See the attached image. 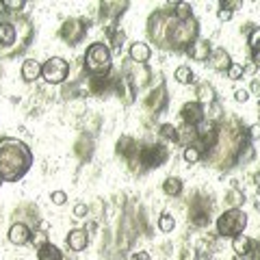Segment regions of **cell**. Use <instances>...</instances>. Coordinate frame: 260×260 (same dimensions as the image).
<instances>
[{
  "label": "cell",
  "instance_id": "1",
  "mask_svg": "<svg viewBox=\"0 0 260 260\" xmlns=\"http://www.w3.org/2000/svg\"><path fill=\"white\" fill-rule=\"evenodd\" d=\"M32 165V152L24 141L5 137L0 139V178L5 182L20 180Z\"/></svg>",
  "mask_w": 260,
  "mask_h": 260
},
{
  "label": "cell",
  "instance_id": "2",
  "mask_svg": "<svg viewBox=\"0 0 260 260\" xmlns=\"http://www.w3.org/2000/svg\"><path fill=\"white\" fill-rule=\"evenodd\" d=\"M167 46H174V48H189L195 39H198V22L193 18L191 20H184V22H178V20H169L167 22Z\"/></svg>",
  "mask_w": 260,
  "mask_h": 260
},
{
  "label": "cell",
  "instance_id": "3",
  "mask_svg": "<svg viewBox=\"0 0 260 260\" xmlns=\"http://www.w3.org/2000/svg\"><path fill=\"white\" fill-rule=\"evenodd\" d=\"M111 65H113V54L107 44L95 42L87 48V52H85L87 72H91L93 76H107L111 72Z\"/></svg>",
  "mask_w": 260,
  "mask_h": 260
},
{
  "label": "cell",
  "instance_id": "4",
  "mask_svg": "<svg viewBox=\"0 0 260 260\" xmlns=\"http://www.w3.org/2000/svg\"><path fill=\"white\" fill-rule=\"evenodd\" d=\"M247 215L241 208H228L221 217H217V234L223 239H234L245 232Z\"/></svg>",
  "mask_w": 260,
  "mask_h": 260
},
{
  "label": "cell",
  "instance_id": "5",
  "mask_svg": "<svg viewBox=\"0 0 260 260\" xmlns=\"http://www.w3.org/2000/svg\"><path fill=\"white\" fill-rule=\"evenodd\" d=\"M70 74V63L61 56H52L42 65V78L48 85H61Z\"/></svg>",
  "mask_w": 260,
  "mask_h": 260
},
{
  "label": "cell",
  "instance_id": "6",
  "mask_svg": "<svg viewBox=\"0 0 260 260\" xmlns=\"http://www.w3.org/2000/svg\"><path fill=\"white\" fill-rule=\"evenodd\" d=\"M169 152L162 145H145L139 148V162L143 167H160L167 160Z\"/></svg>",
  "mask_w": 260,
  "mask_h": 260
},
{
  "label": "cell",
  "instance_id": "7",
  "mask_svg": "<svg viewBox=\"0 0 260 260\" xmlns=\"http://www.w3.org/2000/svg\"><path fill=\"white\" fill-rule=\"evenodd\" d=\"M87 28H89V26H87L85 20H65L63 26H61V37H63L70 46H74V44H78L80 39L85 37Z\"/></svg>",
  "mask_w": 260,
  "mask_h": 260
},
{
  "label": "cell",
  "instance_id": "8",
  "mask_svg": "<svg viewBox=\"0 0 260 260\" xmlns=\"http://www.w3.org/2000/svg\"><path fill=\"white\" fill-rule=\"evenodd\" d=\"M180 117H182V121L186 126H198V124L204 121L206 113H204V109H202L200 102H186L180 109Z\"/></svg>",
  "mask_w": 260,
  "mask_h": 260
},
{
  "label": "cell",
  "instance_id": "9",
  "mask_svg": "<svg viewBox=\"0 0 260 260\" xmlns=\"http://www.w3.org/2000/svg\"><path fill=\"white\" fill-rule=\"evenodd\" d=\"M30 239H32V232L26 223L18 221L9 228V241L13 245H26V243H30Z\"/></svg>",
  "mask_w": 260,
  "mask_h": 260
},
{
  "label": "cell",
  "instance_id": "10",
  "mask_svg": "<svg viewBox=\"0 0 260 260\" xmlns=\"http://www.w3.org/2000/svg\"><path fill=\"white\" fill-rule=\"evenodd\" d=\"M117 154H121L126 160L135 162L137 158H139V145H137V141L133 139V137H121V139L117 141Z\"/></svg>",
  "mask_w": 260,
  "mask_h": 260
},
{
  "label": "cell",
  "instance_id": "11",
  "mask_svg": "<svg viewBox=\"0 0 260 260\" xmlns=\"http://www.w3.org/2000/svg\"><path fill=\"white\" fill-rule=\"evenodd\" d=\"M208 63H210V68L217 70V72H228V68L232 65V59L223 48H215V50H210Z\"/></svg>",
  "mask_w": 260,
  "mask_h": 260
},
{
  "label": "cell",
  "instance_id": "12",
  "mask_svg": "<svg viewBox=\"0 0 260 260\" xmlns=\"http://www.w3.org/2000/svg\"><path fill=\"white\" fill-rule=\"evenodd\" d=\"M186 54H189L193 61H208V56H210L208 39H195V42L186 48Z\"/></svg>",
  "mask_w": 260,
  "mask_h": 260
},
{
  "label": "cell",
  "instance_id": "13",
  "mask_svg": "<svg viewBox=\"0 0 260 260\" xmlns=\"http://www.w3.org/2000/svg\"><path fill=\"white\" fill-rule=\"evenodd\" d=\"M152 56V48L145 44V42H135L130 46V61L137 63V65H145Z\"/></svg>",
  "mask_w": 260,
  "mask_h": 260
},
{
  "label": "cell",
  "instance_id": "14",
  "mask_svg": "<svg viewBox=\"0 0 260 260\" xmlns=\"http://www.w3.org/2000/svg\"><path fill=\"white\" fill-rule=\"evenodd\" d=\"M165 104H167V95H165V89L162 87L154 89V91L145 98V107H148L150 111H154V113H160L162 109H165Z\"/></svg>",
  "mask_w": 260,
  "mask_h": 260
},
{
  "label": "cell",
  "instance_id": "15",
  "mask_svg": "<svg viewBox=\"0 0 260 260\" xmlns=\"http://www.w3.org/2000/svg\"><path fill=\"white\" fill-rule=\"evenodd\" d=\"M65 241H68L72 251H83L89 245V232L87 230H72Z\"/></svg>",
  "mask_w": 260,
  "mask_h": 260
},
{
  "label": "cell",
  "instance_id": "16",
  "mask_svg": "<svg viewBox=\"0 0 260 260\" xmlns=\"http://www.w3.org/2000/svg\"><path fill=\"white\" fill-rule=\"evenodd\" d=\"M42 76V63L35 59H26L22 63V78L24 83H35V80Z\"/></svg>",
  "mask_w": 260,
  "mask_h": 260
},
{
  "label": "cell",
  "instance_id": "17",
  "mask_svg": "<svg viewBox=\"0 0 260 260\" xmlns=\"http://www.w3.org/2000/svg\"><path fill=\"white\" fill-rule=\"evenodd\" d=\"M15 37H18V30L11 22H0V46L9 48L15 44Z\"/></svg>",
  "mask_w": 260,
  "mask_h": 260
},
{
  "label": "cell",
  "instance_id": "18",
  "mask_svg": "<svg viewBox=\"0 0 260 260\" xmlns=\"http://www.w3.org/2000/svg\"><path fill=\"white\" fill-rule=\"evenodd\" d=\"M195 95H198V100H195V102H200V104H213V102H217L215 89H213V85H208V83H200L198 89H195Z\"/></svg>",
  "mask_w": 260,
  "mask_h": 260
},
{
  "label": "cell",
  "instance_id": "19",
  "mask_svg": "<svg viewBox=\"0 0 260 260\" xmlns=\"http://www.w3.org/2000/svg\"><path fill=\"white\" fill-rule=\"evenodd\" d=\"M251 245H254V241H251L247 234H239V237L232 239V249L237 251V256H249Z\"/></svg>",
  "mask_w": 260,
  "mask_h": 260
},
{
  "label": "cell",
  "instance_id": "20",
  "mask_svg": "<svg viewBox=\"0 0 260 260\" xmlns=\"http://www.w3.org/2000/svg\"><path fill=\"white\" fill-rule=\"evenodd\" d=\"M37 260H63L61 249L52 245V243H46V245L37 247Z\"/></svg>",
  "mask_w": 260,
  "mask_h": 260
},
{
  "label": "cell",
  "instance_id": "21",
  "mask_svg": "<svg viewBox=\"0 0 260 260\" xmlns=\"http://www.w3.org/2000/svg\"><path fill=\"white\" fill-rule=\"evenodd\" d=\"M178 143H182V145H195L198 143V133H195V126H182V128H178Z\"/></svg>",
  "mask_w": 260,
  "mask_h": 260
},
{
  "label": "cell",
  "instance_id": "22",
  "mask_svg": "<svg viewBox=\"0 0 260 260\" xmlns=\"http://www.w3.org/2000/svg\"><path fill=\"white\" fill-rule=\"evenodd\" d=\"M162 191H165V195H169V198H178V195L182 193V180L180 178H167L165 182H162Z\"/></svg>",
  "mask_w": 260,
  "mask_h": 260
},
{
  "label": "cell",
  "instance_id": "23",
  "mask_svg": "<svg viewBox=\"0 0 260 260\" xmlns=\"http://www.w3.org/2000/svg\"><path fill=\"white\" fill-rule=\"evenodd\" d=\"M193 18V9L189 3H176L174 5V20L178 22H184V20H191Z\"/></svg>",
  "mask_w": 260,
  "mask_h": 260
},
{
  "label": "cell",
  "instance_id": "24",
  "mask_svg": "<svg viewBox=\"0 0 260 260\" xmlns=\"http://www.w3.org/2000/svg\"><path fill=\"white\" fill-rule=\"evenodd\" d=\"M243 202H245V195H243V191L241 189H237V186H234V189H230L225 193V204L230 206V208H239Z\"/></svg>",
  "mask_w": 260,
  "mask_h": 260
},
{
  "label": "cell",
  "instance_id": "25",
  "mask_svg": "<svg viewBox=\"0 0 260 260\" xmlns=\"http://www.w3.org/2000/svg\"><path fill=\"white\" fill-rule=\"evenodd\" d=\"M174 78H176L180 85H189V83H193V72H191L189 65H180V68H176Z\"/></svg>",
  "mask_w": 260,
  "mask_h": 260
},
{
  "label": "cell",
  "instance_id": "26",
  "mask_svg": "<svg viewBox=\"0 0 260 260\" xmlns=\"http://www.w3.org/2000/svg\"><path fill=\"white\" fill-rule=\"evenodd\" d=\"M204 119L213 121V124H217V121H221V119H223V109H221V104H219V102L208 104V115H206Z\"/></svg>",
  "mask_w": 260,
  "mask_h": 260
},
{
  "label": "cell",
  "instance_id": "27",
  "mask_svg": "<svg viewBox=\"0 0 260 260\" xmlns=\"http://www.w3.org/2000/svg\"><path fill=\"white\" fill-rule=\"evenodd\" d=\"M176 228V219L169 215V213H162L160 217H158V230L160 232H172Z\"/></svg>",
  "mask_w": 260,
  "mask_h": 260
},
{
  "label": "cell",
  "instance_id": "28",
  "mask_svg": "<svg viewBox=\"0 0 260 260\" xmlns=\"http://www.w3.org/2000/svg\"><path fill=\"white\" fill-rule=\"evenodd\" d=\"M158 135L165 141H178V128L174 124H162L160 130H158Z\"/></svg>",
  "mask_w": 260,
  "mask_h": 260
},
{
  "label": "cell",
  "instance_id": "29",
  "mask_svg": "<svg viewBox=\"0 0 260 260\" xmlns=\"http://www.w3.org/2000/svg\"><path fill=\"white\" fill-rule=\"evenodd\" d=\"M184 160L186 162H191V165H195V162H200L202 158V150L198 148V145H189V148H184Z\"/></svg>",
  "mask_w": 260,
  "mask_h": 260
},
{
  "label": "cell",
  "instance_id": "30",
  "mask_svg": "<svg viewBox=\"0 0 260 260\" xmlns=\"http://www.w3.org/2000/svg\"><path fill=\"white\" fill-rule=\"evenodd\" d=\"M89 85H91L93 93H102V91H107V89H109V78L107 76H93Z\"/></svg>",
  "mask_w": 260,
  "mask_h": 260
},
{
  "label": "cell",
  "instance_id": "31",
  "mask_svg": "<svg viewBox=\"0 0 260 260\" xmlns=\"http://www.w3.org/2000/svg\"><path fill=\"white\" fill-rule=\"evenodd\" d=\"M0 7H3L5 11L18 13V11H22L24 7H26V3H24V0H3V3H0Z\"/></svg>",
  "mask_w": 260,
  "mask_h": 260
},
{
  "label": "cell",
  "instance_id": "32",
  "mask_svg": "<svg viewBox=\"0 0 260 260\" xmlns=\"http://www.w3.org/2000/svg\"><path fill=\"white\" fill-rule=\"evenodd\" d=\"M247 42H249V48H251V54H260V26L249 32Z\"/></svg>",
  "mask_w": 260,
  "mask_h": 260
},
{
  "label": "cell",
  "instance_id": "33",
  "mask_svg": "<svg viewBox=\"0 0 260 260\" xmlns=\"http://www.w3.org/2000/svg\"><path fill=\"white\" fill-rule=\"evenodd\" d=\"M243 74H245V68H243L241 63H232L230 68H228V78L230 80H241Z\"/></svg>",
  "mask_w": 260,
  "mask_h": 260
},
{
  "label": "cell",
  "instance_id": "34",
  "mask_svg": "<svg viewBox=\"0 0 260 260\" xmlns=\"http://www.w3.org/2000/svg\"><path fill=\"white\" fill-rule=\"evenodd\" d=\"M219 7H221V9H228V11H237V9H241L243 7V3L241 0H223V3H219Z\"/></svg>",
  "mask_w": 260,
  "mask_h": 260
},
{
  "label": "cell",
  "instance_id": "35",
  "mask_svg": "<svg viewBox=\"0 0 260 260\" xmlns=\"http://www.w3.org/2000/svg\"><path fill=\"white\" fill-rule=\"evenodd\" d=\"M65 202H68V193H65V191H54V193H52V204L63 206Z\"/></svg>",
  "mask_w": 260,
  "mask_h": 260
},
{
  "label": "cell",
  "instance_id": "36",
  "mask_svg": "<svg viewBox=\"0 0 260 260\" xmlns=\"http://www.w3.org/2000/svg\"><path fill=\"white\" fill-rule=\"evenodd\" d=\"M234 100L237 102H247L249 100V91L247 89H237V91H234Z\"/></svg>",
  "mask_w": 260,
  "mask_h": 260
},
{
  "label": "cell",
  "instance_id": "37",
  "mask_svg": "<svg viewBox=\"0 0 260 260\" xmlns=\"http://www.w3.org/2000/svg\"><path fill=\"white\" fill-rule=\"evenodd\" d=\"M74 217L76 219H85L87 217V204H76L74 206Z\"/></svg>",
  "mask_w": 260,
  "mask_h": 260
},
{
  "label": "cell",
  "instance_id": "38",
  "mask_svg": "<svg viewBox=\"0 0 260 260\" xmlns=\"http://www.w3.org/2000/svg\"><path fill=\"white\" fill-rule=\"evenodd\" d=\"M247 135H249V139H251V141L260 139V124H251V126H249V133H247Z\"/></svg>",
  "mask_w": 260,
  "mask_h": 260
},
{
  "label": "cell",
  "instance_id": "39",
  "mask_svg": "<svg viewBox=\"0 0 260 260\" xmlns=\"http://www.w3.org/2000/svg\"><path fill=\"white\" fill-rule=\"evenodd\" d=\"M232 15H234V13H232V11H228V9H219V11H217V18L221 20V22L232 20Z\"/></svg>",
  "mask_w": 260,
  "mask_h": 260
},
{
  "label": "cell",
  "instance_id": "40",
  "mask_svg": "<svg viewBox=\"0 0 260 260\" xmlns=\"http://www.w3.org/2000/svg\"><path fill=\"white\" fill-rule=\"evenodd\" d=\"M251 260H260V243L254 241V245H251Z\"/></svg>",
  "mask_w": 260,
  "mask_h": 260
},
{
  "label": "cell",
  "instance_id": "41",
  "mask_svg": "<svg viewBox=\"0 0 260 260\" xmlns=\"http://www.w3.org/2000/svg\"><path fill=\"white\" fill-rule=\"evenodd\" d=\"M251 93L260 98V78H254V80H251Z\"/></svg>",
  "mask_w": 260,
  "mask_h": 260
},
{
  "label": "cell",
  "instance_id": "42",
  "mask_svg": "<svg viewBox=\"0 0 260 260\" xmlns=\"http://www.w3.org/2000/svg\"><path fill=\"white\" fill-rule=\"evenodd\" d=\"M133 260H150V254L148 251H137V254L133 256Z\"/></svg>",
  "mask_w": 260,
  "mask_h": 260
},
{
  "label": "cell",
  "instance_id": "43",
  "mask_svg": "<svg viewBox=\"0 0 260 260\" xmlns=\"http://www.w3.org/2000/svg\"><path fill=\"white\" fill-rule=\"evenodd\" d=\"M35 239H37V245H39V247H42V245H46V243H48V241H46V234H44V232H37V234H35Z\"/></svg>",
  "mask_w": 260,
  "mask_h": 260
},
{
  "label": "cell",
  "instance_id": "44",
  "mask_svg": "<svg viewBox=\"0 0 260 260\" xmlns=\"http://www.w3.org/2000/svg\"><path fill=\"white\" fill-rule=\"evenodd\" d=\"M251 61H254V68H260V54H251Z\"/></svg>",
  "mask_w": 260,
  "mask_h": 260
},
{
  "label": "cell",
  "instance_id": "45",
  "mask_svg": "<svg viewBox=\"0 0 260 260\" xmlns=\"http://www.w3.org/2000/svg\"><path fill=\"white\" fill-rule=\"evenodd\" d=\"M186 251H189V249H186ZM182 260H189V256L184 254V256H182ZM191 260H195V254H193V249H191Z\"/></svg>",
  "mask_w": 260,
  "mask_h": 260
},
{
  "label": "cell",
  "instance_id": "46",
  "mask_svg": "<svg viewBox=\"0 0 260 260\" xmlns=\"http://www.w3.org/2000/svg\"><path fill=\"white\" fill-rule=\"evenodd\" d=\"M234 260H251V256H234Z\"/></svg>",
  "mask_w": 260,
  "mask_h": 260
},
{
  "label": "cell",
  "instance_id": "47",
  "mask_svg": "<svg viewBox=\"0 0 260 260\" xmlns=\"http://www.w3.org/2000/svg\"><path fill=\"white\" fill-rule=\"evenodd\" d=\"M0 184H3V178H0Z\"/></svg>",
  "mask_w": 260,
  "mask_h": 260
}]
</instances>
